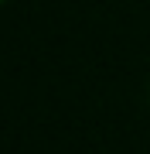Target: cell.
Wrapping results in <instances>:
<instances>
[{
    "label": "cell",
    "instance_id": "6da1fadb",
    "mask_svg": "<svg viewBox=\"0 0 150 154\" xmlns=\"http://www.w3.org/2000/svg\"><path fill=\"white\" fill-rule=\"evenodd\" d=\"M0 4H4V0H0Z\"/></svg>",
    "mask_w": 150,
    "mask_h": 154
}]
</instances>
